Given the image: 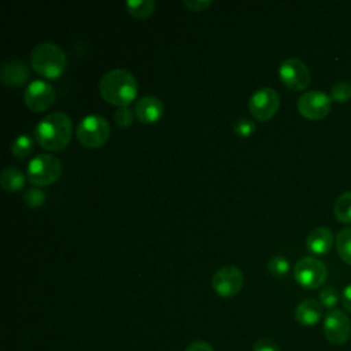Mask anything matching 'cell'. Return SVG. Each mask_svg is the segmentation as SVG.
<instances>
[{
    "mask_svg": "<svg viewBox=\"0 0 351 351\" xmlns=\"http://www.w3.org/2000/svg\"><path fill=\"white\" fill-rule=\"evenodd\" d=\"M34 140L48 151H62L67 147L73 134V122L62 111L44 117L34 128Z\"/></svg>",
    "mask_w": 351,
    "mask_h": 351,
    "instance_id": "1",
    "label": "cell"
},
{
    "mask_svg": "<svg viewBox=\"0 0 351 351\" xmlns=\"http://www.w3.org/2000/svg\"><path fill=\"white\" fill-rule=\"evenodd\" d=\"M101 97L118 107L129 106L138 92L136 77L125 69H112L107 71L99 82Z\"/></svg>",
    "mask_w": 351,
    "mask_h": 351,
    "instance_id": "2",
    "label": "cell"
},
{
    "mask_svg": "<svg viewBox=\"0 0 351 351\" xmlns=\"http://www.w3.org/2000/svg\"><path fill=\"white\" fill-rule=\"evenodd\" d=\"M30 64L37 74L49 80H56L64 73L67 58L59 45L44 41L33 48Z\"/></svg>",
    "mask_w": 351,
    "mask_h": 351,
    "instance_id": "3",
    "label": "cell"
},
{
    "mask_svg": "<svg viewBox=\"0 0 351 351\" xmlns=\"http://www.w3.org/2000/svg\"><path fill=\"white\" fill-rule=\"evenodd\" d=\"M110 123L99 114L84 117L77 125V140L82 147L100 148L110 138Z\"/></svg>",
    "mask_w": 351,
    "mask_h": 351,
    "instance_id": "4",
    "label": "cell"
},
{
    "mask_svg": "<svg viewBox=\"0 0 351 351\" xmlns=\"http://www.w3.org/2000/svg\"><path fill=\"white\" fill-rule=\"evenodd\" d=\"M62 173L60 160L52 154H38L33 156L27 165V180L36 186H47L53 184Z\"/></svg>",
    "mask_w": 351,
    "mask_h": 351,
    "instance_id": "5",
    "label": "cell"
},
{
    "mask_svg": "<svg viewBox=\"0 0 351 351\" xmlns=\"http://www.w3.org/2000/svg\"><path fill=\"white\" fill-rule=\"evenodd\" d=\"M293 276L300 287L306 289H317L325 282L328 269L322 261L314 256H303L296 262Z\"/></svg>",
    "mask_w": 351,
    "mask_h": 351,
    "instance_id": "6",
    "label": "cell"
},
{
    "mask_svg": "<svg viewBox=\"0 0 351 351\" xmlns=\"http://www.w3.org/2000/svg\"><path fill=\"white\" fill-rule=\"evenodd\" d=\"M280 107V95L273 88H261L255 90L248 100V110L256 121L266 122L271 119Z\"/></svg>",
    "mask_w": 351,
    "mask_h": 351,
    "instance_id": "7",
    "label": "cell"
},
{
    "mask_svg": "<svg viewBox=\"0 0 351 351\" xmlns=\"http://www.w3.org/2000/svg\"><path fill=\"white\" fill-rule=\"evenodd\" d=\"M298 111L307 119L318 121L325 118L332 107V99L328 93L317 89L302 93L296 103Z\"/></svg>",
    "mask_w": 351,
    "mask_h": 351,
    "instance_id": "8",
    "label": "cell"
},
{
    "mask_svg": "<svg viewBox=\"0 0 351 351\" xmlns=\"http://www.w3.org/2000/svg\"><path fill=\"white\" fill-rule=\"evenodd\" d=\"M278 75L282 84L292 90H303L308 86L311 74L304 62L298 58H288L280 63Z\"/></svg>",
    "mask_w": 351,
    "mask_h": 351,
    "instance_id": "9",
    "label": "cell"
},
{
    "mask_svg": "<svg viewBox=\"0 0 351 351\" xmlns=\"http://www.w3.org/2000/svg\"><path fill=\"white\" fill-rule=\"evenodd\" d=\"M213 289L222 298H232L237 295L244 285V274L236 266H223L218 269L211 280Z\"/></svg>",
    "mask_w": 351,
    "mask_h": 351,
    "instance_id": "10",
    "label": "cell"
},
{
    "mask_svg": "<svg viewBox=\"0 0 351 351\" xmlns=\"http://www.w3.org/2000/svg\"><path fill=\"white\" fill-rule=\"evenodd\" d=\"M56 92L53 86L44 80L32 81L23 93V100L26 106L36 112H43L51 108L55 103Z\"/></svg>",
    "mask_w": 351,
    "mask_h": 351,
    "instance_id": "11",
    "label": "cell"
},
{
    "mask_svg": "<svg viewBox=\"0 0 351 351\" xmlns=\"http://www.w3.org/2000/svg\"><path fill=\"white\" fill-rule=\"evenodd\" d=\"M325 337L336 346L346 343L351 336V322L341 310H330L324 318Z\"/></svg>",
    "mask_w": 351,
    "mask_h": 351,
    "instance_id": "12",
    "label": "cell"
},
{
    "mask_svg": "<svg viewBox=\"0 0 351 351\" xmlns=\"http://www.w3.org/2000/svg\"><path fill=\"white\" fill-rule=\"evenodd\" d=\"M29 78V67L23 60L10 59L0 67V80L10 88H18L23 85Z\"/></svg>",
    "mask_w": 351,
    "mask_h": 351,
    "instance_id": "13",
    "label": "cell"
},
{
    "mask_svg": "<svg viewBox=\"0 0 351 351\" xmlns=\"http://www.w3.org/2000/svg\"><path fill=\"white\" fill-rule=\"evenodd\" d=\"M134 114L143 123H155L163 117L165 106L155 96H143L134 106Z\"/></svg>",
    "mask_w": 351,
    "mask_h": 351,
    "instance_id": "14",
    "label": "cell"
},
{
    "mask_svg": "<svg viewBox=\"0 0 351 351\" xmlns=\"http://www.w3.org/2000/svg\"><path fill=\"white\" fill-rule=\"evenodd\" d=\"M333 243H335V236L330 228L328 226H318L313 229L306 239L307 250L315 255L328 254Z\"/></svg>",
    "mask_w": 351,
    "mask_h": 351,
    "instance_id": "15",
    "label": "cell"
},
{
    "mask_svg": "<svg viewBox=\"0 0 351 351\" xmlns=\"http://www.w3.org/2000/svg\"><path fill=\"white\" fill-rule=\"evenodd\" d=\"M322 317V304L315 299L302 300L295 310L296 321L303 326L315 325Z\"/></svg>",
    "mask_w": 351,
    "mask_h": 351,
    "instance_id": "16",
    "label": "cell"
},
{
    "mask_svg": "<svg viewBox=\"0 0 351 351\" xmlns=\"http://www.w3.org/2000/svg\"><path fill=\"white\" fill-rule=\"evenodd\" d=\"M26 182V177L25 174L12 166H7L1 170V176H0V184L1 188L7 192H16L19 189H22L25 186Z\"/></svg>",
    "mask_w": 351,
    "mask_h": 351,
    "instance_id": "17",
    "label": "cell"
},
{
    "mask_svg": "<svg viewBox=\"0 0 351 351\" xmlns=\"http://www.w3.org/2000/svg\"><path fill=\"white\" fill-rule=\"evenodd\" d=\"M156 3L154 0H128L126 10L128 12L138 19H145L154 14Z\"/></svg>",
    "mask_w": 351,
    "mask_h": 351,
    "instance_id": "18",
    "label": "cell"
},
{
    "mask_svg": "<svg viewBox=\"0 0 351 351\" xmlns=\"http://www.w3.org/2000/svg\"><path fill=\"white\" fill-rule=\"evenodd\" d=\"M335 217L344 223H351V191L343 192L333 204Z\"/></svg>",
    "mask_w": 351,
    "mask_h": 351,
    "instance_id": "19",
    "label": "cell"
},
{
    "mask_svg": "<svg viewBox=\"0 0 351 351\" xmlns=\"http://www.w3.org/2000/svg\"><path fill=\"white\" fill-rule=\"evenodd\" d=\"M335 243L340 258L346 263L351 265V226L339 230Z\"/></svg>",
    "mask_w": 351,
    "mask_h": 351,
    "instance_id": "20",
    "label": "cell"
},
{
    "mask_svg": "<svg viewBox=\"0 0 351 351\" xmlns=\"http://www.w3.org/2000/svg\"><path fill=\"white\" fill-rule=\"evenodd\" d=\"M33 148V138L29 134H19L11 144V154L18 159H23L32 154Z\"/></svg>",
    "mask_w": 351,
    "mask_h": 351,
    "instance_id": "21",
    "label": "cell"
},
{
    "mask_svg": "<svg viewBox=\"0 0 351 351\" xmlns=\"http://www.w3.org/2000/svg\"><path fill=\"white\" fill-rule=\"evenodd\" d=\"M267 270L274 277H284L289 271V262L281 255H274L267 261Z\"/></svg>",
    "mask_w": 351,
    "mask_h": 351,
    "instance_id": "22",
    "label": "cell"
},
{
    "mask_svg": "<svg viewBox=\"0 0 351 351\" xmlns=\"http://www.w3.org/2000/svg\"><path fill=\"white\" fill-rule=\"evenodd\" d=\"M330 99L337 103H346L351 99V84L347 81L335 82L330 88Z\"/></svg>",
    "mask_w": 351,
    "mask_h": 351,
    "instance_id": "23",
    "label": "cell"
},
{
    "mask_svg": "<svg viewBox=\"0 0 351 351\" xmlns=\"http://www.w3.org/2000/svg\"><path fill=\"white\" fill-rule=\"evenodd\" d=\"M22 200H23L26 207H29V208H38L45 202V193L40 188L32 186V188L25 191Z\"/></svg>",
    "mask_w": 351,
    "mask_h": 351,
    "instance_id": "24",
    "label": "cell"
},
{
    "mask_svg": "<svg viewBox=\"0 0 351 351\" xmlns=\"http://www.w3.org/2000/svg\"><path fill=\"white\" fill-rule=\"evenodd\" d=\"M134 117V110H132L129 106L118 107L114 112V121L119 128H129L133 123Z\"/></svg>",
    "mask_w": 351,
    "mask_h": 351,
    "instance_id": "25",
    "label": "cell"
},
{
    "mask_svg": "<svg viewBox=\"0 0 351 351\" xmlns=\"http://www.w3.org/2000/svg\"><path fill=\"white\" fill-rule=\"evenodd\" d=\"M339 299H340V295L335 287H324L319 292V303L329 310L336 307V304L339 303Z\"/></svg>",
    "mask_w": 351,
    "mask_h": 351,
    "instance_id": "26",
    "label": "cell"
},
{
    "mask_svg": "<svg viewBox=\"0 0 351 351\" xmlns=\"http://www.w3.org/2000/svg\"><path fill=\"white\" fill-rule=\"evenodd\" d=\"M255 130V122L250 118H239L234 121L233 123V132L239 136V137H248L250 134H252Z\"/></svg>",
    "mask_w": 351,
    "mask_h": 351,
    "instance_id": "27",
    "label": "cell"
},
{
    "mask_svg": "<svg viewBox=\"0 0 351 351\" xmlns=\"http://www.w3.org/2000/svg\"><path fill=\"white\" fill-rule=\"evenodd\" d=\"M182 4L189 8L191 11H195V12H202L204 10H207L213 1L211 0H182Z\"/></svg>",
    "mask_w": 351,
    "mask_h": 351,
    "instance_id": "28",
    "label": "cell"
},
{
    "mask_svg": "<svg viewBox=\"0 0 351 351\" xmlns=\"http://www.w3.org/2000/svg\"><path fill=\"white\" fill-rule=\"evenodd\" d=\"M254 351H280V348L273 340L261 339L254 344Z\"/></svg>",
    "mask_w": 351,
    "mask_h": 351,
    "instance_id": "29",
    "label": "cell"
},
{
    "mask_svg": "<svg viewBox=\"0 0 351 351\" xmlns=\"http://www.w3.org/2000/svg\"><path fill=\"white\" fill-rule=\"evenodd\" d=\"M185 351H214V348L211 347L210 343L197 340V341L191 343V344L185 348Z\"/></svg>",
    "mask_w": 351,
    "mask_h": 351,
    "instance_id": "30",
    "label": "cell"
},
{
    "mask_svg": "<svg viewBox=\"0 0 351 351\" xmlns=\"http://www.w3.org/2000/svg\"><path fill=\"white\" fill-rule=\"evenodd\" d=\"M341 302H343V306L346 307V310L351 313V284H348V285L343 289Z\"/></svg>",
    "mask_w": 351,
    "mask_h": 351,
    "instance_id": "31",
    "label": "cell"
}]
</instances>
